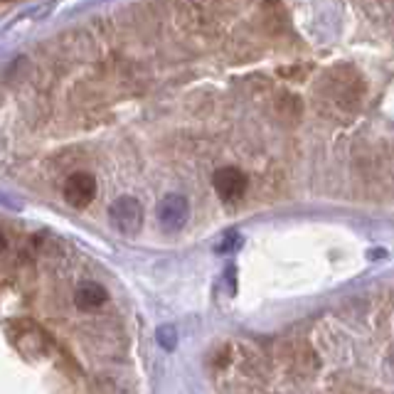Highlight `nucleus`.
Returning <instances> with one entry per match:
<instances>
[{"instance_id": "f257e3e1", "label": "nucleus", "mask_w": 394, "mask_h": 394, "mask_svg": "<svg viewBox=\"0 0 394 394\" xmlns=\"http://www.w3.org/2000/svg\"><path fill=\"white\" fill-rule=\"evenodd\" d=\"M108 222H111V227L118 235L131 237V235H136V232H141V227H143L141 202L131 195H123V197H118V200H113L111 207H108Z\"/></svg>"}, {"instance_id": "f03ea898", "label": "nucleus", "mask_w": 394, "mask_h": 394, "mask_svg": "<svg viewBox=\"0 0 394 394\" xmlns=\"http://www.w3.org/2000/svg\"><path fill=\"white\" fill-rule=\"evenodd\" d=\"M190 220V202L188 197L173 193L165 195L158 205V222L165 232H180Z\"/></svg>"}, {"instance_id": "7ed1b4c3", "label": "nucleus", "mask_w": 394, "mask_h": 394, "mask_svg": "<svg viewBox=\"0 0 394 394\" xmlns=\"http://www.w3.org/2000/svg\"><path fill=\"white\" fill-rule=\"evenodd\" d=\"M212 185H215V193L220 195V200L227 202V205H232V202H237V200L244 197L249 180L240 168L227 165V168L217 170L215 178H212Z\"/></svg>"}, {"instance_id": "20e7f679", "label": "nucleus", "mask_w": 394, "mask_h": 394, "mask_svg": "<svg viewBox=\"0 0 394 394\" xmlns=\"http://www.w3.org/2000/svg\"><path fill=\"white\" fill-rule=\"evenodd\" d=\"M94 195H96L94 175L74 173V175H69V178H67V183H64V200L69 202L72 207L81 210V207H86L91 200H94Z\"/></svg>"}, {"instance_id": "39448f33", "label": "nucleus", "mask_w": 394, "mask_h": 394, "mask_svg": "<svg viewBox=\"0 0 394 394\" xmlns=\"http://www.w3.org/2000/svg\"><path fill=\"white\" fill-rule=\"evenodd\" d=\"M106 298H108L106 288H103L101 283H94V281H84L79 288H77V293H74V300H77V305H79L81 310L101 308V305L106 303Z\"/></svg>"}, {"instance_id": "423d86ee", "label": "nucleus", "mask_w": 394, "mask_h": 394, "mask_svg": "<svg viewBox=\"0 0 394 394\" xmlns=\"http://www.w3.org/2000/svg\"><path fill=\"white\" fill-rule=\"evenodd\" d=\"M158 343H160V347H165V350H173L175 343H178V333H175L173 325H163V328H158Z\"/></svg>"}, {"instance_id": "0eeeda50", "label": "nucleus", "mask_w": 394, "mask_h": 394, "mask_svg": "<svg viewBox=\"0 0 394 394\" xmlns=\"http://www.w3.org/2000/svg\"><path fill=\"white\" fill-rule=\"evenodd\" d=\"M3 249H5V237L0 235V252H3Z\"/></svg>"}]
</instances>
